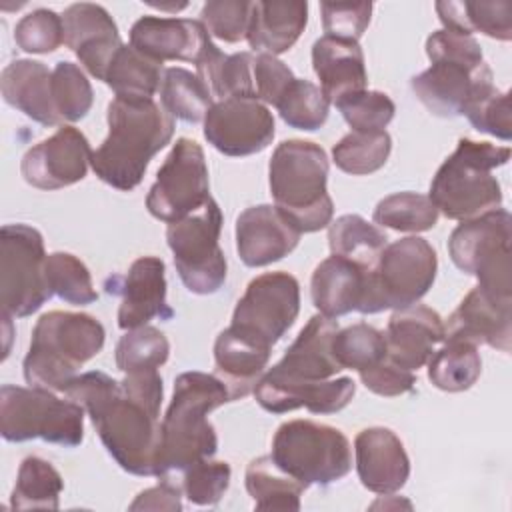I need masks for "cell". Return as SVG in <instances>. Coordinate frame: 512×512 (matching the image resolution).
Masks as SVG:
<instances>
[{
    "mask_svg": "<svg viewBox=\"0 0 512 512\" xmlns=\"http://www.w3.org/2000/svg\"><path fill=\"white\" fill-rule=\"evenodd\" d=\"M448 252L458 270L476 276L482 292L498 302H512L508 210L496 208L460 222L448 238Z\"/></svg>",
    "mask_w": 512,
    "mask_h": 512,
    "instance_id": "cell-9",
    "label": "cell"
},
{
    "mask_svg": "<svg viewBox=\"0 0 512 512\" xmlns=\"http://www.w3.org/2000/svg\"><path fill=\"white\" fill-rule=\"evenodd\" d=\"M46 280L50 292L66 304L86 306L98 300L86 264L70 252H52L46 256Z\"/></svg>",
    "mask_w": 512,
    "mask_h": 512,
    "instance_id": "cell-44",
    "label": "cell"
},
{
    "mask_svg": "<svg viewBox=\"0 0 512 512\" xmlns=\"http://www.w3.org/2000/svg\"><path fill=\"white\" fill-rule=\"evenodd\" d=\"M244 484L258 510H300V496L306 490L302 482L276 466L272 456L254 458L244 474Z\"/></svg>",
    "mask_w": 512,
    "mask_h": 512,
    "instance_id": "cell-34",
    "label": "cell"
},
{
    "mask_svg": "<svg viewBox=\"0 0 512 512\" xmlns=\"http://www.w3.org/2000/svg\"><path fill=\"white\" fill-rule=\"evenodd\" d=\"M272 460L286 474L302 482L328 486L352 468L348 438L334 426L312 420H288L272 438Z\"/></svg>",
    "mask_w": 512,
    "mask_h": 512,
    "instance_id": "cell-11",
    "label": "cell"
},
{
    "mask_svg": "<svg viewBox=\"0 0 512 512\" xmlns=\"http://www.w3.org/2000/svg\"><path fill=\"white\" fill-rule=\"evenodd\" d=\"M308 22V2H252L246 40L252 50L278 56L290 50Z\"/></svg>",
    "mask_w": 512,
    "mask_h": 512,
    "instance_id": "cell-31",
    "label": "cell"
},
{
    "mask_svg": "<svg viewBox=\"0 0 512 512\" xmlns=\"http://www.w3.org/2000/svg\"><path fill=\"white\" fill-rule=\"evenodd\" d=\"M162 76V62L124 44L110 62L104 84L112 88L116 98H152L160 90Z\"/></svg>",
    "mask_w": 512,
    "mask_h": 512,
    "instance_id": "cell-36",
    "label": "cell"
},
{
    "mask_svg": "<svg viewBox=\"0 0 512 512\" xmlns=\"http://www.w3.org/2000/svg\"><path fill=\"white\" fill-rule=\"evenodd\" d=\"M162 108L172 116L188 124H196L206 118L212 108V92L198 74L186 68L172 66L164 70L160 82Z\"/></svg>",
    "mask_w": 512,
    "mask_h": 512,
    "instance_id": "cell-38",
    "label": "cell"
},
{
    "mask_svg": "<svg viewBox=\"0 0 512 512\" xmlns=\"http://www.w3.org/2000/svg\"><path fill=\"white\" fill-rule=\"evenodd\" d=\"M322 28L326 36L356 40L366 32L372 16L370 2H322Z\"/></svg>",
    "mask_w": 512,
    "mask_h": 512,
    "instance_id": "cell-52",
    "label": "cell"
},
{
    "mask_svg": "<svg viewBox=\"0 0 512 512\" xmlns=\"http://www.w3.org/2000/svg\"><path fill=\"white\" fill-rule=\"evenodd\" d=\"M250 14L248 0H208L200 10V22L210 36L236 44L248 34Z\"/></svg>",
    "mask_w": 512,
    "mask_h": 512,
    "instance_id": "cell-51",
    "label": "cell"
},
{
    "mask_svg": "<svg viewBox=\"0 0 512 512\" xmlns=\"http://www.w3.org/2000/svg\"><path fill=\"white\" fill-rule=\"evenodd\" d=\"M122 296L118 308V326L132 330L146 326L152 318L170 320L174 310L166 302V268L158 256L136 258L118 290Z\"/></svg>",
    "mask_w": 512,
    "mask_h": 512,
    "instance_id": "cell-25",
    "label": "cell"
},
{
    "mask_svg": "<svg viewBox=\"0 0 512 512\" xmlns=\"http://www.w3.org/2000/svg\"><path fill=\"white\" fill-rule=\"evenodd\" d=\"M328 244L334 256H342L364 270H372L388 244L386 234L360 214H344L330 222Z\"/></svg>",
    "mask_w": 512,
    "mask_h": 512,
    "instance_id": "cell-35",
    "label": "cell"
},
{
    "mask_svg": "<svg viewBox=\"0 0 512 512\" xmlns=\"http://www.w3.org/2000/svg\"><path fill=\"white\" fill-rule=\"evenodd\" d=\"M2 98L8 106L20 110L42 126H60L52 102V72L38 60H12L0 76Z\"/></svg>",
    "mask_w": 512,
    "mask_h": 512,
    "instance_id": "cell-28",
    "label": "cell"
},
{
    "mask_svg": "<svg viewBox=\"0 0 512 512\" xmlns=\"http://www.w3.org/2000/svg\"><path fill=\"white\" fill-rule=\"evenodd\" d=\"M332 352L342 370L350 368L356 372L368 370L388 358L384 332L364 322L338 330L332 340Z\"/></svg>",
    "mask_w": 512,
    "mask_h": 512,
    "instance_id": "cell-42",
    "label": "cell"
},
{
    "mask_svg": "<svg viewBox=\"0 0 512 512\" xmlns=\"http://www.w3.org/2000/svg\"><path fill=\"white\" fill-rule=\"evenodd\" d=\"M84 408L52 390L4 384L0 390V434L6 442L40 438L74 448L84 440Z\"/></svg>",
    "mask_w": 512,
    "mask_h": 512,
    "instance_id": "cell-8",
    "label": "cell"
},
{
    "mask_svg": "<svg viewBox=\"0 0 512 512\" xmlns=\"http://www.w3.org/2000/svg\"><path fill=\"white\" fill-rule=\"evenodd\" d=\"M222 212L210 200L196 212L168 224L166 242L174 256V266L192 294H214L226 282V256L218 244Z\"/></svg>",
    "mask_w": 512,
    "mask_h": 512,
    "instance_id": "cell-12",
    "label": "cell"
},
{
    "mask_svg": "<svg viewBox=\"0 0 512 512\" xmlns=\"http://www.w3.org/2000/svg\"><path fill=\"white\" fill-rule=\"evenodd\" d=\"M180 486L170 478H160V484L136 496L130 510H182Z\"/></svg>",
    "mask_w": 512,
    "mask_h": 512,
    "instance_id": "cell-55",
    "label": "cell"
},
{
    "mask_svg": "<svg viewBox=\"0 0 512 512\" xmlns=\"http://www.w3.org/2000/svg\"><path fill=\"white\" fill-rule=\"evenodd\" d=\"M444 346L428 360V380L444 392H464L476 384L482 372L478 346L464 340H444Z\"/></svg>",
    "mask_w": 512,
    "mask_h": 512,
    "instance_id": "cell-39",
    "label": "cell"
},
{
    "mask_svg": "<svg viewBox=\"0 0 512 512\" xmlns=\"http://www.w3.org/2000/svg\"><path fill=\"white\" fill-rule=\"evenodd\" d=\"M104 326L90 314L52 310L38 318L28 354L24 378L34 388L64 392L76 372L104 346Z\"/></svg>",
    "mask_w": 512,
    "mask_h": 512,
    "instance_id": "cell-6",
    "label": "cell"
},
{
    "mask_svg": "<svg viewBox=\"0 0 512 512\" xmlns=\"http://www.w3.org/2000/svg\"><path fill=\"white\" fill-rule=\"evenodd\" d=\"M328 106L330 102L320 86L310 80L294 78L274 108L290 128L314 132L328 120Z\"/></svg>",
    "mask_w": 512,
    "mask_h": 512,
    "instance_id": "cell-43",
    "label": "cell"
},
{
    "mask_svg": "<svg viewBox=\"0 0 512 512\" xmlns=\"http://www.w3.org/2000/svg\"><path fill=\"white\" fill-rule=\"evenodd\" d=\"M210 42L200 20L142 16L130 28V46L162 64L166 60L196 64Z\"/></svg>",
    "mask_w": 512,
    "mask_h": 512,
    "instance_id": "cell-21",
    "label": "cell"
},
{
    "mask_svg": "<svg viewBox=\"0 0 512 512\" xmlns=\"http://www.w3.org/2000/svg\"><path fill=\"white\" fill-rule=\"evenodd\" d=\"M468 122L484 134L496 136L504 142L512 136V120H510V92H500L494 84L474 96L464 114Z\"/></svg>",
    "mask_w": 512,
    "mask_h": 512,
    "instance_id": "cell-50",
    "label": "cell"
},
{
    "mask_svg": "<svg viewBox=\"0 0 512 512\" xmlns=\"http://www.w3.org/2000/svg\"><path fill=\"white\" fill-rule=\"evenodd\" d=\"M446 338L510 352L512 302H498L478 286L472 288L448 316V322H444V340Z\"/></svg>",
    "mask_w": 512,
    "mask_h": 512,
    "instance_id": "cell-23",
    "label": "cell"
},
{
    "mask_svg": "<svg viewBox=\"0 0 512 512\" xmlns=\"http://www.w3.org/2000/svg\"><path fill=\"white\" fill-rule=\"evenodd\" d=\"M438 258L428 240L406 236L386 244L376 266L366 276V290L360 314H376L382 310H400L418 300L432 288L436 280Z\"/></svg>",
    "mask_w": 512,
    "mask_h": 512,
    "instance_id": "cell-10",
    "label": "cell"
},
{
    "mask_svg": "<svg viewBox=\"0 0 512 512\" xmlns=\"http://www.w3.org/2000/svg\"><path fill=\"white\" fill-rule=\"evenodd\" d=\"M92 150L74 126H60L50 138L28 148L20 162L24 180L38 190H58L84 180Z\"/></svg>",
    "mask_w": 512,
    "mask_h": 512,
    "instance_id": "cell-17",
    "label": "cell"
},
{
    "mask_svg": "<svg viewBox=\"0 0 512 512\" xmlns=\"http://www.w3.org/2000/svg\"><path fill=\"white\" fill-rule=\"evenodd\" d=\"M62 490L64 480L48 460L26 456L18 468L10 506L14 510H56Z\"/></svg>",
    "mask_w": 512,
    "mask_h": 512,
    "instance_id": "cell-37",
    "label": "cell"
},
{
    "mask_svg": "<svg viewBox=\"0 0 512 512\" xmlns=\"http://www.w3.org/2000/svg\"><path fill=\"white\" fill-rule=\"evenodd\" d=\"M426 54L432 64L412 76L410 88L434 116H462L468 102L492 86V70L474 36L442 28L428 36Z\"/></svg>",
    "mask_w": 512,
    "mask_h": 512,
    "instance_id": "cell-4",
    "label": "cell"
},
{
    "mask_svg": "<svg viewBox=\"0 0 512 512\" xmlns=\"http://www.w3.org/2000/svg\"><path fill=\"white\" fill-rule=\"evenodd\" d=\"M384 338L388 360L414 372L428 364L436 352V346L444 342V320L436 310L422 304H412L394 310Z\"/></svg>",
    "mask_w": 512,
    "mask_h": 512,
    "instance_id": "cell-24",
    "label": "cell"
},
{
    "mask_svg": "<svg viewBox=\"0 0 512 512\" xmlns=\"http://www.w3.org/2000/svg\"><path fill=\"white\" fill-rule=\"evenodd\" d=\"M50 298L42 234L28 224H4L0 230L2 314L26 318Z\"/></svg>",
    "mask_w": 512,
    "mask_h": 512,
    "instance_id": "cell-13",
    "label": "cell"
},
{
    "mask_svg": "<svg viewBox=\"0 0 512 512\" xmlns=\"http://www.w3.org/2000/svg\"><path fill=\"white\" fill-rule=\"evenodd\" d=\"M232 402L226 384L216 374L182 372L174 380L172 402L160 422L158 478L176 480L186 468L212 458L218 436L208 414Z\"/></svg>",
    "mask_w": 512,
    "mask_h": 512,
    "instance_id": "cell-3",
    "label": "cell"
},
{
    "mask_svg": "<svg viewBox=\"0 0 512 512\" xmlns=\"http://www.w3.org/2000/svg\"><path fill=\"white\" fill-rule=\"evenodd\" d=\"M436 14L446 30L472 36L482 32L508 42L512 38V4L500 2H436Z\"/></svg>",
    "mask_w": 512,
    "mask_h": 512,
    "instance_id": "cell-32",
    "label": "cell"
},
{
    "mask_svg": "<svg viewBox=\"0 0 512 512\" xmlns=\"http://www.w3.org/2000/svg\"><path fill=\"white\" fill-rule=\"evenodd\" d=\"M52 102L58 118L64 122L82 120L94 102L90 80L78 64L60 60L52 70Z\"/></svg>",
    "mask_w": 512,
    "mask_h": 512,
    "instance_id": "cell-46",
    "label": "cell"
},
{
    "mask_svg": "<svg viewBox=\"0 0 512 512\" xmlns=\"http://www.w3.org/2000/svg\"><path fill=\"white\" fill-rule=\"evenodd\" d=\"M108 136L92 152L90 166L108 186L134 190L150 160L170 142L174 118L152 98H114L106 112Z\"/></svg>",
    "mask_w": 512,
    "mask_h": 512,
    "instance_id": "cell-2",
    "label": "cell"
},
{
    "mask_svg": "<svg viewBox=\"0 0 512 512\" xmlns=\"http://www.w3.org/2000/svg\"><path fill=\"white\" fill-rule=\"evenodd\" d=\"M64 394L90 416L104 448L116 464L136 476H156L162 428L160 408L126 392L104 372L74 376Z\"/></svg>",
    "mask_w": 512,
    "mask_h": 512,
    "instance_id": "cell-1",
    "label": "cell"
},
{
    "mask_svg": "<svg viewBox=\"0 0 512 512\" xmlns=\"http://www.w3.org/2000/svg\"><path fill=\"white\" fill-rule=\"evenodd\" d=\"M268 360L270 348L240 336L230 326L222 330L214 342L216 376L226 384L232 400H240L254 392Z\"/></svg>",
    "mask_w": 512,
    "mask_h": 512,
    "instance_id": "cell-30",
    "label": "cell"
},
{
    "mask_svg": "<svg viewBox=\"0 0 512 512\" xmlns=\"http://www.w3.org/2000/svg\"><path fill=\"white\" fill-rule=\"evenodd\" d=\"M274 134V116L256 96L220 100L204 118V138L226 156L258 154L272 144Z\"/></svg>",
    "mask_w": 512,
    "mask_h": 512,
    "instance_id": "cell-16",
    "label": "cell"
},
{
    "mask_svg": "<svg viewBox=\"0 0 512 512\" xmlns=\"http://www.w3.org/2000/svg\"><path fill=\"white\" fill-rule=\"evenodd\" d=\"M358 374H360L362 384H364L370 392H374V394H378V396H386V398L406 394V392H410V390L414 388V384H416V374H414V372L396 366V364L390 362L388 358L382 360L380 364L368 368V370L358 372Z\"/></svg>",
    "mask_w": 512,
    "mask_h": 512,
    "instance_id": "cell-54",
    "label": "cell"
},
{
    "mask_svg": "<svg viewBox=\"0 0 512 512\" xmlns=\"http://www.w3.org/2000/svg\"><path fill=\"white\" fill-rule=\"evenodd\" d=\"M208 200L210 180L204 150L196 140L178 138L156 172L146 208L154 218L172 224L200 210Z\"/></svg>",
    "mask_w": 512,
    "mask_h": 512,
    "instance_id": "cell-15",
    "label": "cell"
},
{
    "mask_svg": "<svg viewBox=\"0 0 512 512\" xmlns=\"http://www.w3.org/2000/svg\"><path fill=\"white\" fill-rule=\"evenodd\" d=\"M312 68L328 102L362 92L368 84L364 52L356 40L322 36L312 44Z\"/></svg>",
    "mask_w": 512,
    "mask_h": 512,
    "instance_id": "cell-27",
    "label": "cell"
},
{
    "mask_svg": "<svg viewBox=\"0 0 512 512\" xmlns=\"http://www.w3.org/2000/svg\"><path fill=\"white\" fill-rule=\"evenodd\" d=\"M236 250L250 268L268 266L288 256L300 242V232L272 204L242 210L236 218Z\"/></svg>",
    "mask_w": 512,
    "mask_h": 512,
    "instance_id": "cell-20",
    "label": "cell"
},
{
    "mask_svg": "<svg viewBox=\"0 0 512 512\" xmlns=\"http://www.w3.org/2000/svg\"><path fill=\"white\" fill-rule=\"evenodd\" d=\"M438 210L432 200L418 192H396L382 198L374 208V222L398 232H424L436 226Z\"/></svg>",
    "mask_w": 512,
    "mask_h": 512,
    "instance_id": "cell-41",
    "label": "cell"
},
{
    "mask_svg": "<svg viewBox=\"0 0 512 512\" xmlns=\"http://www.w3.org/2000/svg\"><path fill=\"white\" fill-rule=\"evenodd\" d=\"M326 182L328 156L322 146L294 138L274 148L268 164L274 206L300 234L330 226L334 204Z\"/></svg>",
    "mask_w": 512,
    "mask_h": 512,
    "instance_id": "cell-5",
    "label": "cell"
},
{
    "mask_svg": "<svg viewBox=\"0 0 512 512\" xmlns=\"http://www.w3.org/2000/svg\"><path fill=\"white\" fill-rule=\"evenodd\" d=\"M354 454L358 478L374 494H394L410 476V458L402 440L390 428L372 426L358 432Z\"/></svg>",
    "mask_w": 512,
    "mask_h": 512,
    "instance_id": "cell-22",
    "label": "cell"
},
{
    "mask_svg": "<svg viewBox=\"0 0 512 512\" xmlns=\"http://www.w3.org/2000/svg\"><path fill=\"white\" fill-rule=\"evenodd\" d=\"M356 394L352 378L342 376L336 380L320 382H274L264 376L254 386L256 402L272 414L308 408L312 414H334L346 408Z\"/></svg>",
    "mask_w": 512,
    "mask_h": 512,
    "instance_id": "cell-26",
    "label": "cell"
},
{
    "mask_svg": "<svg viewBox=\"0 0 512 512\" xmlns=\"http://www.w3.org/2000/svg\"><path fill=\"white\" fill-rule=\"evenodd\" d=\"M392 150V138L380 132H348L332 148L334 164L352 176H366L380 170Z\"/></svg>",
    "mask_w": 512,
    "mask_h": 512,
    "instance_id": "cell-40",
    "label": "cell"
},
{
    "mask_svg": "<svg viewBox=\"0 0 512 512\" xmlns=\"http://www.w3.org/2000/svg\"><path fill=\"white\" fill-rule=\"evenodd\" d=\"M334 106L340 110L352 132H380L396 112L392 98L378 90H362L342 96Z\"/></svg>",
    "mask_w": 512,
    "mask_h": 512,
    "instance_id": "cell-47",
    "label": "cell"
},
{
    "mask_svg": "<svg viewBox=\"0 0 512 512\" xmlns=\"http://www.w3.org/2000/svg\"><path fill=\"white\" fill-rule=\"evenodd\" d=\"M62 24L64 44L96 80L104 82L110 62L124 46L108 10L100 4L76 2L64 10Z\"/></svg>",
    "mask_w": 512,
    "mask_h": 512,
    "instance_id": "cell-18",
    "label": "cell"
},
{
    "mask_svg": "<svg viewBox=\"0 0 512 512\" xmlns=\"http://www.w3.org/2000/svg\"><path fill=\"white\" fill-rule=\"evenodd\" d=\"M252 76H254L256 98L260 102L272 104V106H276V102L280 100V96L284 94L288 84L296 78L292 74V70L282 60H278L272 54H264V52H260L254 58Z\"/></svg>",
    "mask_w": 512,
    "mask_h": 512,
    "instance_id": "cell-53",
    "label": "cell"
},
{
    "mask_svg": "<svg viewBox=\"0 0 512 512\" xmlns=\"http://www.w3.org/2000/svg\"><path fill=\"white\" fill-rule=\"evenodd\" d=\"M170 354V344L164 332L154 326L126 330L116 344V368L124 374L136 370H158Z\"/></svg>",
    "mask_w": 512,
    "mask_h": 512,
    "instance_id": "cell-45",
    "label": "cell"
},
{
    "mask_svg": "<svg viewBox=\"0 0 512 512\" xmlns=\"http://www.w3.org/2000/svg\"><path fill=\"white\" fill-rule=\"evenodd\" d=\"M230 464L206 458L180 474V490L196 506H214L230 486Z\"/></svg>",
    "mask_w": 512,
    "mask_h": 512,
    "instance_id": "cell-48",
    "label": "cell"
},
{
    "mask_svg": "<svg viewBox=\"0 0 512 512\" xmlns=\"http://www.w3.org/2000/svg\"><path fill=\"white\" fill-rule=\"evenodd\" d=\"M300 312V284L288 272H266L250 280L238 300L230 328L270 348L288 332Z\"/></svg>",
    "mask_w": 512,
    "mask_h": 512,
    "instance_id": "cell-14",
    "label": "cell"
},
{
    "mask_svg": "<svg viewBox=\"0 0 512 512\" xmlns=\"http://www.w3.org/2000/svg\"><path fill=\"white\" fill-rule=\"evenodd\" d=\"M252 64L254 56L250 52L224 54L214 42H210L194 66L212 96L226 100L234 96H256Z\"/></svg>",
    "mask_w": 512,
    "mask_h": 512,
    "instance_id": "cell-33",
    "label": "cell"
},
{
    "mask_svg": "<svg viewBox=\"0 0 512 512\" xmlns=\"http://www.w3.org/2000/svg\"><path fill=\"white\" fill-rule=\"evenodd\" d=\"M368 272L370 270H364L354 262L332 254L312 272V304L322 316L332 320L350 312H358L364 298Z\"/></svg>",
    "mask_w": 512,
    "mask_h": 512,
    "instance_id": "cell-29",
    "label": "cell"
},
{
    "mask_svg": "<svg viewBox=\"0 0 512 512\" xmlns=\"http://www.w3.org/2000/svg\"><path fill=\"white\" fill-rule=\"evenodd\" d=\"M338 322L322 314H314L298 332L286 354L262 376L274 382H320L336 376L342 366L332 352V340Z\"/></svg>",
    "mask_w": 512,
    "mask_h": 512,
    "instance_id": "cell-19",
    "label": "cell"
},
{
    "mask_svg": "<svg viewBox=\"0 0 512 512\" xmlns=\"http://www.w3.org/2000/svg\"><path fill=\"white\" fill-rule=\"evenodd\" d=\"M14 42L28 54H48L64 44L62 16L50 8H36L22 16L14 28Z\"/></svg>",
    "mask_w": 512,
    "mask_h": 512,
    "instance_id": "cell-49",
    "label": "cell"
},
{
    "mask_svg": "<svg viewBox=\"0 0 512 512\" xmlns=\"http://www.w3.org/2000/svg\"><path fill=\"white\" fill-rule=\"evenodd\" d=\"M508 160V146L460 138L436 170L428 198L438 212L460 222L496 210L502 204V188L494 172Z\"/></svg>",
    "mask_w": 512,
    "mask_h": 512,
    "instance_id": "cell-7",
    "label": "cell"
}]
</instances>
